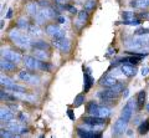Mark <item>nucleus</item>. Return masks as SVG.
<instances>
[{
    "label": "nucleus",
    "instance_id": "f03ea898",
    "mask_svg": "<svg viewBox=\"0 0 149 138\" xmlns=\"http://www.w3.org/2000/svg\"><path fill=\"white\" fill-rule=\"evenodd\" d=\"M87 113L92 114V116H100V117H107L111 114V109L108 107H104V106H101L98 103H96L95 101H91L88 102L86 106Z\"/></svg>",
    "mask_w": 149,
    "mask_h": 138
},
{
    "label": "nucleus",
    "instance_id": "393cba45",
    "mask_svg": "<svg viewBox=\"0 0 149 138\" xmlns=\"http://www.w3.org/2000/svg\"><path fill=\"white\" fill-rule=\"evenodd\" d=\"M16 25H17L19 29H21V30H27V29H29V26H30L29 20L25 19V17H20V19L17 20Z\"/></svg>",
    "mask_w": 149,
    "mask_h": 138
},
{
    "label": "nucleus",
    "instance_id": "7ed1b4c3",
    "mask_svg": "<svg viewBox=\"0 0 149 138\" xmlns=\"http://www.w3.org/2000/svg\"><path fill=\"white\" fill-rule=\"evenodd\" d=\"M97 97L103 103H113L114 100H117L119 97V93L114 92L112 89H107L104 91H100L98 93H97Z\"/></svg>",
    "mask_w": 149,
    "mask_h": 138
},
{
    "label": "nucleus",
    "instance_id": "6e6552de",
    "mask_svg": "<svg viewBox=\"0 0 149 138\" xmlns=\"http://www.w3.org/2000/svg\"><path fill=\"white\" fill-rule=\"evenodd\" d=\"M24 65L29 68V70H40V63L41 60H39L35 56H30V55H26L24 56V60H22Z\"/></svg>",
    "mask_w": 149,
    "mask_h": 138
},
{
    "label": "nucleus",
    "instance_id": "4be33fe9",
    "mask_svg": "<svg viewBox=\"0 0 149 138\" xmlns=\"http://www.w3.org/2000/svg\"><path fill=\"white\" fill-rule=\"evenodd\" d=\"M34 55H35V57L41 60V61H42V60L45 61V60L49 59L47 52H45V50H41V49H34Z\"/></svg>",
    "mask_w": 149,
    "mask_h": 138
},
{
    "label": "nucleus",
    "instance_id": "9b49d317",
    "mask_svg": "<svg viewBox=\"0 0 149 138\" xmlns=\"http://www.w3.org/2000/svg\"><path fill=\"white\" fill-rule=\"evenodd\" d=\"M127 121H124L122 117H119L117 121H116L114 126H113V136H120L123 135L125 131V127H127Z\"/></svg>",
    "mask_w": 149,
    "mask_h": 138
},
{
    "label": "nucleus",
    "instance_id": "f8f14e48",
    "mask_svg": "<svg viewBox=\"0 0 149 138\" xmlns=\"http://www.w3.org/2000/svg\"><path fill=\"white\" fill-rule=\"evenodd\" d=\"M77 136L83 138H100L102 136L101 132H93L88 130H82V128H77Z\"/></svg>",
    "mask_w": 149,
    "mask_h": 138
},
{
    "label": "nucleus",
    "instance_id": "423d86ee",
    "mask_svg": "<svg viewBox=\"0 0 149 138\" xmlns=\"http://www.w3.org/2000/svg\"><path fill=\"white\" fill-rule=\"evenodd\" d=\"M45 31H46V34L51 36V38H65V30L62 27H60L58 25L49 24L46 26Z\"/></svg>",
    "mask_w": 149,
    "mask_h": 138
},
{
    "label": "nucleus",
    "instance_id": "a18cd8bd",
    "mask_svg": "<svg viewBox=\"0 0 149 138\" xmlns=\"http://www.w3.org/2000/svg\"><path fill=\"white\" fill-rule=\"evenodd\" d=\"M5 17H6V19H11V17H13V9H9Z\"/></svg>",
    "mask_w": 149,
    "mask_h": 138
},
{
    "label": "nucleus",
    "instance_id": "dca6fc26",
    "mask_svg": "<svg viewBox=\"0 0 149 138\" xmlns=\"http://www.w3.org/2000/svg\"><path fill=\"white\" fill-rule=\"evenodd\" d=\"M122 72L124 73L125 76L128 77H133L137 75V68L134 67L133 65H129V63H124L122 66Z\"/></svg>",
    "mask_w": 149,
    "mask_h": 138
},
{
    "label": "nucleus",
    "instance_id": "0eeeda50",
    "mask_svg": "<svg viewBox=\"0 0 149 138\" xmlns=\"http://www.w3.org/2000/svg\"><path fill=\"white\" fill-rule=\"evenodd\" d=\"M1 57L10 60V61L15 62V63H20L22 60H24V57L19 52H15V51H13V50H8V49L1 50Z\"/></svg>",
    "mask_w": 149,
    "mask_h": 138
},
{
    "label": "nucleus",
    "instance_id": "1a4fd4ad",
    "mask_svg": "<svg viewBox=\"0 0 149 138\" xmlns=\"http://www.w3.org/2000/svg\"><path fill=\"white\" fill-rule=\"evenodd\" d=\"M19 79L22 80L24 82H27V84H31V85H37L40 82V77L34 75V73H30L25 70H22L19 72Z\"/></svg>",
    "mask_w": 149,
    "mask_h": 138
},
{
    "label": "nucleus",
    "instance_id": "6ab92c4d",
    "mask_svg": "<svg viewBox=\"0 0 149 138\" xmlns=\"http://www.w3.org/2000/svg\"><path fill=\"white\" fill-rule=\"evenodd\" d=\"M83 77H85V92H87L88 90L91 89V86L93 85V77L91 76L90 72H85L83 73Z\"/></svg>",
    "mask_w": 149,
    "mask_h": 138
},
{
    "label": "nucleus",
    "instance_id": "8fccbe9b",
    "mask_svg": "<svg viewBox=\"0 0 149 138\" xmlns=\"http://www.w3.org/2000/svg\"><path fill=\"white\" fill-rule=\"evenodd\" d=\"M146 108H147V111H148V112H149V103H148V105H147V106H146Z\"/></svg>",
    "mask_w": 149,
    "mask_h": 138
},
{
    "label": "nucleus",
    "instance_id": "aec40b11",
    "mask_svg": "<svg viewBox=\"0 0 149 138\" xmlns=\"http://www.w3.org/2000/svg\"><path fill=\"white\" fill-rule=\"evenodd\" d=\"M137 108L138 109H142L144 107V103H146V92L144 91H141L137 96Z\"/></svg>",
    "mask_w": 149,
    "mask_h": 138
},
{
    "label": "nucleus",
    "instance_id": "4c0bfd02",
    "mask_svg": "<svg viewBox=\"0 0 149 138\" xmlns=\"http://www.w3.org/2000/svg\"><path fill=\"white\" fill-rule=\"evenodd\" d=\"M40 70H42V71H50L51 70V65H49L47 62H42V61H41V63H40Z\"/></svg>",
    "mask_w": 149,
    "mask_h": 138
},
{
    "label": "nucleus",
    "instance_id": "bb28decb",
    "mask_svg": "<svg viewBox=\"0 0 149 138\" xmlns=\"http://www.w3.org/2000/svg\"><path fill=\"white\" fill-rule=\"evenodd\" d=\"M123 24L124 25H128V26H138V25L142 24V20L133 17V19H129V20H123Z\"/></svg>",
    "mask_w": 149,
    "mask_h": 138
},
{
    "label": "nucleus",
    "instance_id": "5701e85b",
    "mask_svg": "<svg viewBox=\"0 0 149 138\" xmlns=\"http://www.w3.org/2000/svg\"><path fill=\"white\" fill-rule=\"evenodd\" d=\"M44 14L46 15V17H47V19H52V17H57L58 16V14H57V11L55 10V9H52V8H45L44 9Z\"/></svg>",
    "mask_w": 149,
    "mask_h": 138
},
{
    "label": "nucleus",
    "instance_id": "f257e3e1",
    "mask_svg": "<svg viewBox=\"0 0 149 138\" xmlns=\"http://www.w3.org/2000/svg\"><path fill=\"white\" fill-rule=\"evenodd\" d=\"M9 39L15 45L20 46V47H29L31 46V40L29 35H25L24 33H20L19 30H11L9 33Z\"/></svg>",
    "mask_w": 149,
    "mask_h": 138
},
{
    "label": "nucleus",
    "instance_id": "9d476101",
    "mask_svg": "<svg viewBox=\"0 0 149 138\" xmlns=\"http://www.w3.org/2000/svg\"><path fill=\"white\" fill-rule=\"evenodd\" d=\"M83 122L87 126H92V127H98V126H103L104 125V117H100V116H86L83 117Z\"/></svg>",
    "mask_w": 149,
    "mask_h": 138
},
{
    "label": "nucleus",
    "instance_id": "20e7f679",
    "mask_svg": "<svg viewBox=\"0 0 149 138\" xmlns=\"http://www.w3.org/2000/svg\"><path fill=\"white\" fill-rule=\"evenodd\" d=\"M52 45L63 54H68L71 50V44L66 38H52Z\"/></svg>",
    "mask_w": 149,
    "mask_h": 138
},
{
    "label": "nucleus",
    "instance_id": "58836bf2",
    "mask_svg": "<svg viewBox=\"0 0 149 138\" xmlns=\"http://www.w3.org/2000/svg\"><path fill=\"white\" fill-rule=\"evenodd\" d=\"M134 17V14L130 13V11H124L123 13V19L124 20H129V19H133Z\"/></svg>",
    "mask_w": 149,
    "mask_h": 138
},
{
    "label": "nucleus",
    "instance_id": "b1692460",
    "mask_svg": "<svg viewBox=\"0 0 149 138\" xmlns=\"http://www.w3.org/2000/svg\"><path fill=\"white\" fill-rule=\"evenodd\" d=\"M138 132H139V135H147L149 132V118L143 121L142 125L138 127Z\"/></svg>",
    "mask_w": 149,
    "mask_h": 138
},
{
    "label": "nucleus",
    "instance_id": "cd10ccee",
    "mask_svg": "<svg viewBox=\"0 0 149 138\" xmlns=\"http://www.w3.org/2000/svg\"><path fill=\"white\" fill-rule=\"evenodd\" d=\"M77 15H78V21H80V22H85L88 19V16H90V13H88V10H86V9H83V10L78 13Z\"/></svg>",
    "mask_w": 149,
    "mask_h": 138
},
{
    "label": "nucleus",
    "instance_id": "ea45409f",
    "mask_svg": "<svg viewBox=\"0 0 149 138\" xmlns=\"http://www.w3.org/2000/svg\"><path fill=\"white\" fill-rule=\"evenodd\" d=\"M39 5H40L41 8H49L50 4H49L47 0H39Z\"/></svg>",
    "mask_w": 149,
    "mask_h": 138
},
{
    "label": "nucleus",
    "instance_id": "c9c22d12",
    "mask_svg": "<svg viewBox=\"0 0 149 138\" xmlns=\"http://www.w3.org/2000/svg\"><path fill=\"white\" fill-rule=\"evenodd\" d=\"M134 34H136L137 36H139V35H148V34H149V27H148V29H147V27H142V29H138V30L134 31Z\"/></svg>",
    "mask_w": 149,
    "mask_h": 138
},
{
    "label": "nucleus",
    "instance_id": "ddd939ff",
    "mask_svg": "<svg viewBox=\"0 0 149 138\" xmlns=\"http://www.w3.org/2000/svg\"><path fill=\"white\" fill-rule=\"evenodd\" d=\"M16 65H17V63L10 61V60L1 57V62H0V68H1V71H14V70L16 68Z\"/></svg>",
    "mask_w": 149,
    "mask_h": 138
},
{
    "label": "nucleus",
    "instance_id": "f704fd0d",
    "mask_svg": "<svg viewBox=\"0 0 149 138\" xmlns=\"http://www.w3.org/2000/svg\"><path fill=\"white\" fill-rule=\"evenodd\" d=\"M149 0H138V9H148Z\"/></svg>",
    "mask_w": 149,
    "mask_h": 138
},
{
    "label": "nucleus",
    "instance_id": "49530a36",
    "mask_svg": "<svg viewBox=\"0 0 149 138\" xmlns=\"http://www.w3.org/2000/svg\"><path fill=\"white\" fill-rule=\"evenodd\" d=\"M19 117H20L21 122H26V116H25L24 113H20V114H19Z\"/></svg>",
    "mask_w": 149,
    "mask_h": 138
},
{
    "label": "nucleus",
    "instance_id": "2eb2a0df",
    "mask_svg": "<svg viewBox=\"0 0 149 138\" xmlns=\"http://www.w3.org/2000/svg\"><path fill=\"white\" fill-rule=\"evenodd\" d=\"M0 119L1 122H10L14 119V112H11L9 108H1V112H0Z\"/></svg>",
    "mask_w": 149,
    "mask_h": 138
},
{
    "label": "nucleus",
    "instance_id": "de8ad7c7",
    "mask_svg": "<svg viewBox=\"0 0 149 138\" xmlns=\"http://www.w3.org/2000/svg\"><path fill=\"white\" fill-rule=\"evenodd\" d=\"M128 93H129V91H128L127 89H125V90H124V93H123V96H124V97H127Z\"/></svg>",
    "mask_w": 149,
    "mask_h": 138
},
{
    "label": "nucleus",
    "instance_id": "473e14b6",
    "mask_svg": "<svg viewBox=\"0 0 149 138\" xmlns=\"http://www.w3.org/2000/svg\"><path fill=\"white\" fill-rule=\"evenodd\" d=\"M95 6H96V1H95V0H88L87 3H85V9H86V10H88V11L93 10Z\"/></svg>",
    "mask_w": 149,
    "mask_h": 138
},
{
    "label": "nucleus",
    "instance_id": "c03bdc74",
    "mask_svg": "<svg viewBox=\"0 0 149 138\" xmlns=\"http://www.w3.org/2000/svg\"><path fill=\"white\" fill-rule=\"evenodd\" d=\"M148 72H149V68H148L147 66L142 68V75H143V76H147V75H148Z\"/></svg>",
    "mask_w": 149,
    "mask_h": 138
},
{
    "label": "nucleus",
    "instance_id": "2f4dec72",
    "mask_svg": "<svg viewBox=\"0 0 149 138\" xmlns=\"http://www.w3.org/2000/svg\"><path fill=\"white\" fill-rule=\"evenodd\" d=\"M27 31L31 34V35H40V29L37 26H35V25H30L29 26V29H27Z\"/></svg>",
    "mask_w": 149,
    "mask_h": 138
},
{
    "label": "nucleus",
    "instance_id": "c756f323",
    "mask_svg": "<svg viewBox=\"0 0 149 138\" xmlns=\"http://www.w3.org/2000/svg\"><path fill=\"white\" fill-rule=\"evenodd\" d=\"M0 82H1V86H9V85L14 84V81L11 79H9V77L4 76V75H1V77H0Z\"/></svg>",
    "mask_w": 149,
    "mask_h": 138
},
{
    "label": "nucleus",
    "instance_id": "79ce46f5",
    "mask_svg": "<svg viewBox=\"0 0 149 138\" xmlns=\"http://www.w3.org/2000/svg\"><path fill=\"white\" fill-rule=\"evenodd\" d=\"M130 6L134 9H138V0H132V1H130Z\"/></svg>",
    "mask_w": 149,
    "mask_h": 138
},
{
    "label": "nucleus",
    "instance_id": "37998d69",
    "mask_svg": "<svg viewBox=\"0 0 149 138\" xmlns=\"http://www.w3.org/2000/svg\"><path fill=\"white\" fill-rule=\"evenodd\" d=\"M67 114H68L70 119H72V121H74V114H73V111H72V109H68V111H67Z\"/></svg>",
    "mask_w": 149,
    "mask_h": 138
},
{
    "label": "nucleus",
    "instance_id": "412c9836",
    "mask_svg": "<svg viewBox=\"0 0 149 138\" xmlns=\"http://www.w3.org/2000/svg\"><path fill=\"white\" fill-rule=\"evenodd\" d=\"M37 4L39 3H35V1H30V3H27L26 4V11L30 14V15H36L37 13Z\"/></svg>",
    "mask_w": 149,
    "mask_h": 138
},
{
    "label": "nucleus",
    "instance_id": "f3484780",
    "mask_svg": "<svg viewBox=\"0 0 149 138\" xmlns=\"http://www.w3.org/2000/svg\"><path fill=\"white\" fill-rule=\"evenodd\" d=\"M5 90L6 91H11V92H14V93H25L26 92L25 87H22L20 85H16L15 82L11 84V85H9V86H5Z\"/></svg>",
    "mask_w": 149,
    "mask_h": 138
},
{
    "label": "nucleus",
    "instance_id": "e433bc0d",
    "mask_svg": "<svg viewBox=\"0 0 149 138\" xmlns=\"http://www.w3.org/2000/svg\"><path fill=\"white\" fill-rule=\"evenodd\" d=\"M74 102H76V106H81L83 102H85V95H78L76 100H74Z\"/></svg>",
    "mask_w": 149,
    "mask_h": 138
},
{
    "label": "nucleus",
    "instance_id": "4468645a",
    "mask_svg": "<svg viewBox=\"0 0 149 138\" xmlns=\"http://www.w3.org/2000/svg\"><path fill=\"white\" fill-rule=\"evenodd\" d=\"M116 84H117V80H116V77L111 76V75H107L100 82L101 86H104V87H107V89H111V87H113Z\"/></svg>",
    "mask_w": 149,
    "mask_h": 138
},
{
    "label": "nucleus",
    "instance_id": "a211bd4d",
    "mask_svg": "<svg viewBox=\"0 0 149 138\" xmlns=\"http://www.w3.org/2000/svg\"><path fill=\"white\" fill-rule=\"evenodd\" d=\"M31 46L34 49H41V50H46V51L50 49V45L46 43V41H42V40L34 41V43H31Z\"/></svg>",
    "mask_w": 149,
    "mask_h": 138
},
{
    "label": "nucleus",
    "instance_id": "a19ab883",
    "mask_svg": "<svg viewBox=\"0 0 149 138\" xmlns=\"http://www.w3.org/2000/svg\"><path fill=\"white\" fill-rule=\"evenodd\" d=\"M56 19H57V22H58V24H65V22H66V17H65V16H57V17H56Z\"/></svg>",
    "mask_w": 149,
    "mask_h": 138
},
{
    "label": "nucleus",
    "instance_id": "09e8293b",
    "mask_svg": "<svg viewBox=\"0 0 149 138\" xmlns=\"http://www.w3.org/2000/svg\"><path fill=\"white\" fill-rule=\"evenodd\" d=\"M0 27H1V29L4 27V20H1V24H0Z\"/></svg>",
    "mask_w": 149,
    "mask_h": 138
},
{
    "label": "nucleus",
    "instance_id": "39448f33",
    "mask_svg": "<svg viewBox=\"0 0 149 138\" xmlns=\"http://www.w3.org/2000/svg\"><path fill=\"white\" fill-rule=\"evenodd\" d=\"M136 106H137V101L129 100L128 102L124 105V107L122 109V116H120V117H122L124 121L129 122L130 118H132V116H133V112H134V108H136Z\"/></svg>",
    "mask_w": 149,
    "mask_h": 138
},
{
    "label": "nucleus",
    "instance_id": "c85d7f7f",
    "mask_svg": "<svg viewBox=\"0 0 149 138\" xmlns=\"http://www.w3.org/2000/svg\"><path fill=\"white\" fill-rule=\"evenodd\" d=\"M22 127H20L17 125V123H15V122H9V125H8V130H10V131H13V132H20V130H21Z\"/></svg>",
    "mask_w": 149,
    "mask_h": 138
},
{
    "label": "nucleus",
    "instance_id": "72a5a7b5",
    "mask_svg": "<svg viewBox=\"0 0 149 138\" xmlns=\"http://www.w3.org/2000/svg\"><path fill=\"white\" fill-rule=\"evenodd\" d=\"M112 90H113L114 92H117V93H120V92L123 91V89H124V85L123 84H120V82H117L113 87H111Z\"/></svg>",
    "mask_w": 149,
    "mask_h": 138
},
{
    "label": "nucleus",
    "instance_id": "a878e982",
    "mask_svg": "<svg viewBox=\"0 0 149 138\" xmlns=\"http://www.w3.org/2000/svg\"><path fill=\"white\" fill-rule=\"evenodd\" d=\"M0 97H1V100L9 101V102H14V101H16L15 95H10L9 92H5L4 90H3L1 92H0Z\"/></svg>",
    "mask_w": 149,
    "mask_h": 138
},
{
    "label": "nucleus",
    "instance_id": "7c9ffc66",
    "mask_svg": "<svg viewBox=\"0 0 149 138\" xmlns=\"http://www.w3.org/2000/svg\"><path fill=\"white\" fill-rule=\"evenodd\" d=\"M13 131H5V130H1V132H0V136H1V138H10V137H15V132L11 133Z\"/></svg>",
    "mask_w": 149,
    "mask_h": 138
}]
</instances>
